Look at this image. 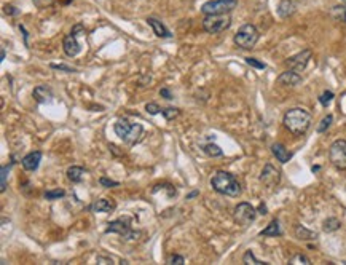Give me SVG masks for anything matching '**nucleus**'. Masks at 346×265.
<instances>
[{"label": "nucleus", "instance_id": "obj_1", "mask_svg": "<svg viewBox=\"0 0 346 265\" xmlns=\"http://www.w3.org/2000/svg\"><path fill=\"white\" fill-rule=\"evenodd\" d=\"M313 122V117L311 113L302 109V107H294V109H289L282 117V125L284 128L292 133L294 136H303L306 131L310 130Z\"/></svg>", "mask_w": 346, "mask_h": 265}, {"label": "nucleus", "instance_id": "obj_2", "mask_svg": "<svg viewBox=\"0 0 346 265\" xmlns=\"http://www.w3.org/2000/svg\"><path fill=\"white\" fill-rule=\"evenodd\" d=\"M211 187L215 192L220 195H227L232 196V198H236L240 196L243 192V187L240 184V180L236 179L235 174L228 173V171H215L211 177Z\"/></svg>", "mask_w": 346, "mask_h": 265}, {"label": "nucleus", "instance_id": "obj_3", "mask_svg": "<svg viewBox=\"0 0 346 265\" xmlns=\"http://www.w3.org/2000/svg\"><path fill=\"white\" fill-rule=\"evenodd\" d=\"M113 131L115 134L118 136V138L123 141L129 144V146H134V144L141 142L142 141V136H144V128L142 125L139 123H129L128 120L125 118H120L115 122L113 125Z\"/></svg>", "mask_w": 346, "mask_h": 265}, {"label": "nucleus", "instance_id": "obj_4", "mask_svg": "<svg viewBox=\"0 0 346 265\" xmlns=\"http://www.w3.org/2000/svg\"><path fill=\"white\" fill-rule=\"evenodd\" d=\"M260 39L259 29L254 24H244L238 29V32L233 37V42L238 48L241 50H252Z\"/></svg>", "mask_w": 346, "mask_h": 265}, {"label": "nucleus", "instance_id": "obj_5", "mask_svg": "<svg viewBox=\"0 0 346 265\" xmlns=\"http://www.w3.org/2000/svg\"><path fill=\"white\" fill-rule=\"evenodd\" d=\"M232 26V18L228 14H206L203 19V29L207 34H220Z\"/></svg>", "mask_w": 346, "mask_h": 265}, {"label": "nucleus", "instance_id": "obj_6", "mask_svg": "<svg viewBox=\"0 0 346 265\" xmlns=\"http://www.w3.org/2000/svg\"><path fill=\"white\" fill-rule=\"evenodd\" d=\"M329 160L338 171H346V141L337 139L329 147Z\"/></svg>", "mask_w": 346, "mask_h": 265}, {"label": "nucleus", "instance_id": "obj_7", "mask_svg": "<svg viewBox=\"0 0 346 265\" xmlns=\"http://www.w3.org/2000/svg\"><path fill=\"white\" fill-rule=\"evenodd\" d=\"M257 217V209L252 206L251 203L248 201H243V203H238L235 206L233 211V219L238 225L241 227H248L251 225Z\"/></svg>", "mask_w": 346, "mask_h": 265}, {"label": "nucleus", "instance_id": "obj_8", "mask_svg": "<svg viewBox=\"0 0 346 265\" xmlns=\"http://www.w3.org/2000/svg\"><path fill=\"white\" fill-rule=\"evenodd\" d=\"M238 6V0H209L203 3L201 11L204 14H228Z\"/></svg>", "mask_w": 346, "mask_h": 265}, {"label": "nucleus", "instance_id": "obj_9", "mask_svg": "<svg viewBox=\"0 0 346 265\" xmlns=\"http://www.w3.org/2000/svg\"><path fill=\"white\" fill-rule=\"evenodd\" d=\"M311 56H313V51H311L310 48L302 50L300 53H297V55L287 58V61H286L287 69L295 71V72H298V74L303 72V71L306 69V66H308Z\"/></svg>", "mask_w": 346, "mask_h": 265}, {"label": "nucleus", "instance_id": "obj_10", "mask_svg": "<svg viewBox=\"0 0 346 265\" xmlns=\"http://www.w3.org/2000/svg\"><path fill=\"white\" fill-rule=\"evenodd\" d=\"M260 182H262L265 187H276L281 182V171L276 170L271 163H266L263 166L262 173H260Z\"/></svg>", "mask_w": 346, "mask_h": 265}, {"label": "nucleus", "instance_id": "obj_11", "mask_svg": "<svg viewBox=\"0 0 346 265\" xmlns=\"http://www.w3.org/2000/svg\"><path fill=\"white\" fill-rule=\"evenodd\" d=\"M131 232V219L129 217H118L115 221L107 224L105 233H118L121 237H128Z\"/></svg>", "mask_w": 346, "mask_h": 265}, {"label": "nucleus", "instance_id": "obj_12", "mask_svg": "<svg viewBox=\"0 0 346 265\" xmlns=\"http://www.w3.org/2000/svg\"><path fill=\"white\" fill-rule=\"evenodd\" d=\"M63 50L64 53L69 56V58H74L77 56L79 53L82 51V47H80V43L79 40H77V35L74 34H69L64 37V40H63Z\"/></svg>", "mask_w": 346, "mask_h": 265}, {"label": "nucleus", "instance_id": "obj_13", "mask_svg": "<svg viewBox=\"0 0 346 265\" xmlns=\"http://www.w3.org/2000/svg\"><path fill=\"white\" fill-rule=\"evenodd\" d=\"M278 85H282V87H297L302 83V75H300L298 72L295 71H290L287 69L286 72H282L279 77H278Z\"/></svg>", "mask_w": 346, "mask_h": 265}, {"label": "nucleus", "instance_id": "obj_14", "mask_svg": "<svg viewBox=\"0 0 346 265\" xmlns=\"http://www.w3.org/2000/svg\"><path fill=\"white\" fill-rule=\"evenodd\" d=\"M42 157H43V154L40 152V150H34V152L27 154L21 160L22 168H24L26 171H35L38 168V165H40V162H42Z\"/></svg>", "mask_w": 346, "mask_h": 265}, {"label": "nucleus", "instance_id": "obj_15", "mask_svg": "<svg viewBox=\"0 0 346 265\" xmlns=\"http://www.w3.org/2000/svg\"><path fill=\"white\" fill-rule=\"evenodd\" d=\"M32 96L38 104H48L53 99V89L47 85H38L34 88Z\"/></svg>", "mask_w": 346, "mask_h": 265}, {"label": "nucleus", "instance_id": "obj_16", "mask_svg": "<svg viewBox=\"0 0 346 265\" xmlns=\"http://www.w3.org/2000/svg\"><path fill=\"white\" fill-rule=\"evenodd\" d=\"M115 208H117V204H115L113 200H109V198L94 200L93 204L89 206V209L93 211V213H112V211H115Z\"/></svg>", "mask_w": 346, "mask_h": 265}, {"label": "nucleus", "instance_id": "obj_17", "mask_svg": "<svg viewBox=\"0 0 346 265\" xmlns=\"http://www.w3.org/2000/svg\"><path fill=\"white\" fill-rule=\"evenodd\" d=\"M147 24L153 29V34L160 39H171L173 34L168 31L166 26L161 21H158L157 18H147Z\"/></svg>", "mask_w": 346, "mask_h": 265}, {"label": "nucleus", "instance_id": "obj_18", "mask_svg": "<svg viewBox=\"0 0 346 265\" xmlns=\"http://www.w3.org/2000/svg\"><path fill=\"white\" fill-rule=\"evenodd\" d=\"M271 154L276 157V160H278L279 163H287L290 158H292V152H289V150L286 149V146L281 142H274L271 146Z\"/></svg>", "mask_w": 346, "mask_h": 265}, {"label": "nucleus", "instance_id": "obj_19", "mask_svg": "<svg viewBox=\"0 0 346 265\" xmlns=\"http://www.w3.org/2000/svg\"><path fill=\"white\" fill-rule=\"evenodd\" d=\"M281 235H282V230H281V224L278 219H273V221L260 232V237H281Z\"/></svg>", "mask_w": 346, "mask_h": 265}, {"label": "nucleus", "instance_id": "obj_20", "mask_svg": "<svg viewBox=\"0 0 346 265\" xmlns=\"http://www.w3.org/2000/svg\"><path fill=\"white\" fill-rule=\"evenodd\" d=\"M295 13V3L292 0H281L278 6V14L281 18H289Z\"/></svg>", "mask_w": 346, "mask_h": 265}, {"label": "nucleus", "instance_id": "obj_21", "mask_svg": "<svg viewBox=\"0 0 346 265\" xmlns=\"http://www.w3.org/2000/svg\"><path fill=\"white\" fill-rule=\"evenodd\" d=\"M295 237L298 240H303V241H311V240H316L318 238V233L316 232H311V230L306 229V227L297 224L295 225Z\"/></svg>", "mask_w": 346, "mask_h": 265}, {"label": "nucleus", "instance_id": "obj_22", "mask_svg": "<svg viewBox=\"0 0 346 265\" xmlns=\"http://www.w3.org/2000/svg\"><path fill=\"white\" fill-rule=\"evenodd\" d=\"M67 179L71 180V182H82V179L85 176V170L82 168V166H71V168L67 170Z\"/></svg>", "mask_w": 346, "mask_h": 265}, {"label": "nucleus", "instance_id": "obj_23", "mask_svg": "<svg viewBox=\"0 0 346 265\" xmlns=\"http://www.w3.org/2000/svg\"><path fill=\"white\" fill-rule=\"evenodd\" d=\"M201 150L203 152L207 155V157H212V158H215V157H222L224 155V150H222L217 144H212V142H207V144H204V146L201 147Z\"/></svg>", "mask_w": 346, "mask_h": 265}, {"label": "nucleus", "instance_id": "obj_24", "mask_svg": "<svg viewBox=\"0 0 346 265\" xmlns=\"http://www.w3.org/2000/svg\"><path fill=\"white\" fill-rule=\"evenodd\" d=\"M342 227V221L337 217H327L324 222H322V230L330 233V232H337Z\"/></svg>", "mask_w": 346, "mask_h": 265}, {"label": "nucleus", "instance_id": "obj_25", "mask_svg": "<svg viewBox=\"0 0 346 265\" xmlns=\"http://www.w3.org/2000/svg\"><path fill=\"white\" fill-rule=\"evenodd\" d=\"M332 18L335 21H340V22H346V5H337L332 8Z\"/></svg>", "mask_w": 346, "mask_h": 265}, {"label": "nucleus", "instance_id": "obj_26", "mask_svg": "<svg viewBox=\"0 0 346 265\" xmlns=\"http://www.w3.org/2000/svg\"><path fill=\"white\" fill-rule=\"evenodd\" d=\"M161 113H163V117L166 118V122H173V120H175L180 115V109H177V107H165V109H161Z\"/></svg>", "mask_w": 346, "mask_h": 265}, {"label": "nucleus", "instance_id": "obj_27", "mask_svg": "<svg viewBox=\"0 0 346 265\" xmlns=\"http://www.w3.org/2000/svg\"><path fill=\"white\" fill-rule=\"evenodd\" d=\"M332 122H334V115L332 113H327V115L321 120V123L318 125V133H326L330 128V125H332Z\"/></svg>", "mask_w": 346, "mask_h": 265}, {"label": "nucleus", "instance_id": "obj_28", "mask_svg": "<svg viewBox=\"0 0 346 265\" xmlns=\"http://www.w3.org/2000/svg\"><path fill=\"white\" fill-rule=\"evenodd\" d=\"M66 195V192L63 190V188H55V190H47L45 192V198L53 201V200H59L63 198V196Z\"/></svg>", "mask_w": 346, "mask_h": 265}, {"label": "nucleus", "instance_id": "obj_29", "mask_svg": "<svg viewBox=\"0 0 346 265\" xmlns=\"http://www.w3.org/2000/svg\"><path fill=\"white\" fill-rule=\"evenodd\" d=\"M10 168H11V165L2 166V174H0V177H2V182H0V192H5L6 190V177H8Z\"/></svg>", "mask_w": 346, "mask_h": 265}, {"label": "nucleus", "instance_id": "obj_30", "mask_svg": "<svg viewBox=\"0 0 346 265\" xmlns=\"http://www.w3.org/2000/svg\"><path fill=\"white\" fill-rule=\"evenodd\" d=\"M334 96H335V94H334L332 91H330V89H326V91L319 96V102H321L322 107H327V105H329L330 102H332Z\"/></svg>", "mask_w": 346, "mask_h": 265}, {"label": "nucleus", "instance_id": "obj_31", "mask_svg": "<svg viewBox=\"0 0 346 265\" xmlns=\"http://www.w3.org/2000/svg\"><path fill=\"white\" fill-rule=\"evenodd\" d=\"M243 264H256V265H262V264H265V262H262V261H259L256 256H254V253L252 251H246L244 253V256H243Z\"/></svg>", "mask_w": 346, "mask_h": 265}, {"label": "nucleus", "instance_id": "obj_32", "mask_svg": "<svg viewBox=\"0 0 346 265\" xmlns=\"http://www.w3.org/2000/svg\"><path fill=\"white\" fill-rule=\"evenodd\" d=\"M246 63H248L251 67H254V69H259V71H263L265 69V63H262V61H259L257 58H246Z\"/></svg>", "mask_w": 346, "mask_h": 265}, {"label": "nucleus", "instance_id": "obj_33", "mask_svg": "<svg viewBox=\"0 0 346 265\" xmlns=\"http://www.w3.org/2000/svg\"><path fill=\"white\" fill-rule=\"evenodd\" d=\"M99 184H101L102 187H105V188H115V187L120 185L118 180H112L109 177H101V179H99Z\"/></svg>", "mask_w": 346, "mask_h": 265}, {"label": "nucleus", "instance_id": "obj_34", "mask_svg": "<svg viewBox=\"0 0 346 265\" xmlns=\"http://www.w3.org/2000/svg\"><path fill=\"white\" fill-rule=\"evenodd\" d=\"M289 264H305V265H308V264H311V261H310L305 254H295V256L289 261Z\"/></svg>", "mask_w": 346, "mask_h": 265}, {"label": "nucleus", "instance_id": "obj_35", "mask_svg": "<svg viewBox=\"0 0 346 265\" xmlns=\"http://www.w3.org/2000/svg\"><path fill=\"white\" fill-rule=\"evenodd\" d=\"M145 110H147V113H150V115H158L161 112V107L157 102H149V104H145Z\"/></svg>", "mask_w": 346, "mask_h": 265}, {"label": "nucleus", "instance_id": "obj_36", "mask_svg": "<svg viewBox=\"0 0 346 265\" xmlns=\"http://www.w3.org/2000/svg\"><path fill=\"white\" fill-rule=\"evenodd\" d=\"M50 67H51V69H55V71H63V72H67V74L77 72V69H74V67H71V66H66V64H51Z\"/></svg>", "mask_w": 346, "mask_h": 265}, {"label": "nucleus", "instance_id": "obj_37", "mask_svg": "<svg viewBox=\"0 0 346 265\" xmlns=\"http://www.w3.org/2000/svg\"><path fill=\"white\" fill-rule=\"evenodd\" d=\"M168 264H177V265H182V264H185V259H183L182 256H179V254H171L168 257V261H166Z\"/></svg>", "mask_w": 346, "mask_h": 265}, {"label": "nucleus", "instance_id": "obj_38", "mask_svg": "<svg viewBox=\"0 0 346 265\" xmlns=\"http://www.w3.org/2000/svg\"><path fill=\"white\" fill-rule=\"evenodd\" d=\"M3 13L8 14V16H16V14H19V10L13 5H5L3 6Z\"/></svg>", "mask_w": 346, "mask_h": 265}, {"label": "nucleus", "instance_id": "obj_39", "mask_svg": "<svg viewBox=\"0 0 346 265\" xmlns=\"http://www.w3.org/2000/svg\"><path fill=\"white\" fill-rule=\"evenodd\" d=\"M160 96L161 97H165V99H168V101H171V99H174V96H173V93L169 91L168 88H161L160 89Z\"/></svg>", "mask_w": 346, "mask_h": 265}, {"label": "nucleus", "instance_id": "obj_40", "mask_svg": "<svg viewBox=\"0 0 346 265\" xmlns=\"http://www.w3.org/2000/svg\"><path fill=\"white\" fill-rule=\"evenodd\" d=\"M71 34H74V35H82V34H85V27L82 26V24H75L74 27H72V31H71Z\"/></svg>", "mask_w": 346, "mask_h": 265}, {"label": "nucleus", "instance_id": "obj_41", "mask_svg": "<svg viewBox=\"0 0 346 265\" xmlns=\"http://www.w3.org/2000/svg\"><path fill=\"white\" fill-rule=\"evenodd\" d=\"M96 262L97 264H113V259H112V257H105V256H97L96 257Z\"/></svg>", "mask_w": 346, "mask_h": 265}, {"label": "nucleus", "instance_id": "obj_42", "mask_svg": "<svg viewBox=\"0 0 346 265\" xmlns=\"http://www.w3.org/2000/svg\"><path fill=\"white\" fill-rule=\"evenodd\" d=\"M34 3L38 6V8H42V6H47L51 3V0H34Z\"/></svg>", "mask_w": 346, "mask_h": 265}, {"label": "nucleus", "instance_id": "obj_43", "mask_svg": "<svg viewBox=\"0 0 346 265\" xmlns=\"http://www.w3.org/2000/svg\"><path fill=\"white\" fill-rule=\"evenodd\" d=\"M259 211H260V214H266V206H265V204L262 203V204H260V206H259Z\"/></svg>", "mask_w": 346, "mask_h": 265}, {"label": "nucleus", "instance_id": "obj_44", "mask_svg": "<svg viewBox=\"0 0 346 265\" xmlns=\"http://www.w3.org/2000/svg\"><path fill=\"white\" fill-rule=\"evenodd\" d=\"M198 193H199L198 190H193L191 193H188V195H187V200H190V198H195V196H198Z\"/></svg>", "mask_w": 346, "mask_h": 265}, {"label": "nucleus", "instance_id": "obj_45", "mask_svg": "<svg viewBox=\"0 0 346 265\" xmlns=\"http://www.w3.org/2000/svg\"><path fill=\"white\" fill-rule=\"evenodd\" d=\"M5 58H6V51H5V48H2V61Z\"/></svg>", "mask_w": 346, "mask_h": 265}, {"label": "nucleus", "instance_id": "obj_46", "mask_svg": "<svg viewBox=\"0 0 346 265\" xmlns=\"http://www.w3.org/2000/svg\"><path fill=\"white\" fill-rule=\"evenodd\" d=\"M311 170H313V173H316V171H319V166H313Z\"/></svg>", "mask_w": 346, "mask_h": 265}, {"label": "nucleus", "instance_id": "obj_47", "mask_svg": "<svg viewBox=\"0 0 346 265\" xmlns=\"http://www.w3.org/2000/svg\"><path fill=\"white\" fill-rule=\"evenodd\" d=\"M342 2H345V3H346V0H342Z\"/></svg>", "mask_w": 346, "mask_h": 265}]
</instances>
